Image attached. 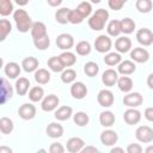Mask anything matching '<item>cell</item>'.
Masks as SVG:
<instances>
[{
	"mask_svg": "<svg viewBox=\"0 0 153 153\" xmlns=\"http://www.w3.org/2000/svg\"><path fill=\"white\" fill-rule=\"evenodd\" d=\"M29 86H30V81L26 78H19L16 81V90H17L18 94H20V96H24L27 92Z\"/></svg>",
	"mask_w": 153,
	"mask_h": 153,
	"instance_id": "21",
	"label": "cell"
},
{
	"mask_svg": "<svg viewBox=\"0 0 153 153\" xmlns=\"http://www.w3.org/2000/svg\"><path fill=\"white\" fill-rule=\"evenodd\" d=\"M135 29V23L130 18H124L121 20V31L124 33H130Z\"/></svg>",
	"mask_w": 153,
	"mask_h": 153,
	"instance_id": "32",
	"label": "cell"
},
{
	"mask_svg": "<svg viewBox=\"0 0 153 153\" xmlns=\"http://www.w3.org/2000/svg\"><path fill=\"white\" fill-rule=\"evenodd\" d=\"M18 114H19V116H20L23 120H31V118H33L35 115H36V108H35V105H32V104L25 103V104H23V105L19 108Z\"/></svg>",
	"mask_w": 153,
	"mask_h": 153,
	"instance_id": "5",
	"label": "cell"
},
{
	"mask_svg": "<svg viewBox=\"0 0 153 153\" xmlns=\"http://www.w3.org/2000/svg\"><path fill=\"white\" fill-rule=\"evenodd\" d=\"M48 2H49L50 5H53V6H56V5H60V4H61V1H60V0H57V1H50V0H49Z\"/></svg>",
	"mask_w": 153,
	"mask_h": 153,
	"instance_id": "56",
	"label": "cell"
},
{
	"mask_svg": "<svg viewBox=\"0 0 153 153\" xmlns=\"http://www.w3.org/2000/svg\"><path fill=\"white\" fill-rule=\"evenodd\" d=\"M123 117H124V121L128 124H136L140 121V118H141V114L136 109H128L124 112V116Z\"/></svg>",
	"mask_w": 153,
	"mask_h": 153,
	"instance_id": "15",
	"label": "cell"
},
{
	"mask_svg": "<svg viewBox=\"0 0 153 153\" xmlns=\"http://www.w3.org/2000/svg\"><path fill=\"white\" fill-rule=\"evenodd\" d=\"M108 32L111 36H117L121 32V22H118V20H111L108 24Z\"/></svg>",
	"mask_w": 153,
	"mask_h": 153,
	"instance_id": "34",
	"label": "cell"
},
{
	"mask_svg": "<svg viewBox=\"0 0 153 153\" xmlns=\"http://www.w3.org/2000/svg\"><path fill=\"white\" fill-rule=\"evenodd\" d=\"M29 98L32 102H39L43 98V88L39 86H35L29 92Z\"/></svg>",
	"mask_w": 153,
	"mask_h": 153,
	"instance_id": "33",
	"label": "cell"
},
{
	"mask_svg": "<svg viewBox=\"0 0 153 153\" xmlns=\"http://www.w3.org/2000/svg\"><path fill=\"white\" fill-rule=\"evenodd\" d=\"M97 100L102 106H110L114 103V94L109 90H102L97 96Z\"/></svg>",
	"mask_w": 153,
	"mask_h": 153,
	"instance_id": "6",
	"label": "cell"
},
{
	"mask_svg": "<svg viewBox=\"0 0 153 153\" xmlns=\"http://www.w3.org/2000/svg\"><path fill=\"white\" fill-rule=\"evenodd\" d=\"M115 47L120 53H127L131 48V41L128 37H120L116 41Z\"/></svg>",
	"mask_w": 153,
	"mask_h": 153,
	"instance_id": "18",
	"label": "cell"
},
{
	"mask_svg": "<svg viewBox=\"0 0 153 153\" xmlns=\"http://www.w3.org/2000/svg\"><path fill=\"white\" fill-rule=\"evenodd\" d=\"M75 49H76V53H78L79 55H87V54H90V51H91L90 43L86 42V41H81V42H79V43L76 44Z\"/></svg>",
	"mask_w": 153,
	"mask_h": 153,
	"instance_id": "36",
	"label": "cell"
},
{
	"mask_svg": "<svg viewBox=\"0 0 153 153\" xmlns=\"http://www.w3.org/2000/svg\"><path fill=\"white\" fill-rule=\"evenodd\" d=\"M59 57H60L61 62L63 63V66H67V67L74 65L75 63V60H76L75 59V55L73 53H71V51H63Z\"/></svg>",
	"mask_w": 153,
	"mask_h": 153,
	"instance_id": "27",
	"label": "cell"
},
{
	"mask_svg": "<svg viewBox=\"0 0 153 153\" xmlns=\"http://www.w3.org/2000/svg\"><path fill=\"white\" fill-rule=\"evenodd\" d=\"M145 153H153V145H152V146H148V147L145 149Z\"/></svg>",
	"mask_w": 153,
	"mask_h": 153,
	"instance_id": "55",
	"label": "cell"
},
{
	"mask_svg": "<svg viewBox=\"0 0 153 153\" xmlns=\"http://www.w3.org/2000/svg\"><path fill=\"white\" fill-rule=\"evenodd\" d=\"M36 153H47V151H45V149H43V148H42V149H39V151H37V152H36Z\"/></svg>",
	"mask_w": 153,
	"mask_h": 153,
	"instance_id": "57",
	"label": "cell"
},
{
	"mask_svg": "<svg viewBox=\"0 0 153 153\" xmlns=\"http://www.w3.org/2000/svg\"><path fill=\"white\" fill-rule=\"evenodd\" d=\"M82 19H84V17H82L76 10L71 11V16H69V22H71V23H73V24H79V23L82 22Z\"/></svg>",
	"mask_w": 153,
	"mask_h": 153,
	"instance_id": "46",
	"label": "cell"
},
{
	"mask_svg": "<svg viewBox=\"0 0 153 153\" xmlns=\"http://www.w3.org/2000/svg\"><path fill=\"white\" fill-rule=\"evenodd\" d=\"M136 8H137L140 12L147 13V12H149L151 8H152V1H151V0H137V1H136Z\"/></svg>",
	"mask_w": 153,
	"mask_h": 153,
	"instance_id": "37",
	"label": "cell"
},
{
	"mask_svg": "<svg viewBox=\"0 0 153 153\" xmlns=\"http://www.w3.org/2000/svg\"><path fill=\"white\" fill-rule=\"evenodd\" d=\"M118 136L114 130H105L100 135V140L105 146H112L116 143Z\"/></svg>",
	"mask_w": 153,
	"mask_h": 153,
	"instance_id": "17",
	"label": "cell"
},
{
	"mask_svg": "<svg viewBox=\"0 0 153 153\" xmlns=\"http://www.w3.org/2000/svg\"><path fill=\"white\" fill-rule=\"evenodd\" d=\"M102 81H103L106 86H112V85H115V82L118 81V75H117V73H116L114 69H106V71L103 73Z\"/></svg>",
	"mask_w": 153,
	"mask_h": 153,
	"instance_id": "16",
	"label": "cell"
},
{
	"mask_svg": "<svg viewBox=\"0 0 153 153\" xmlns=\"http://www.w3.org/2000/svg\"><path fill=\"white\" fill-rule=\"evenodd\" d=\"M84 71H85V73H86L88 76H94V75L98 73V71H99V67H98V65H97L96 62H92V61H90V62H87V63L85 65V68H84Z\"/></svg>",
	"mask_w": 153,
	"mask_h": 153,
	"instance_id": "38",
	"label": "cell"
},
{
	"mask_svg": "<svg viewBox=\"0 0 153 153\" xmlns=\"http://www.w3.org/2000/svg\"><path fill=\"white\" fill-rule=\"evenodd\" d=\"M147 84H148V86H149L151 88H153V73L148 75V78H147Z\"/></svg>",
	"mask_w": 153,
	"mask_h": 153,
	"instance_id": "53",
	"label": "cell"
},
{
	"mask_svg": "<svg viewBox=\"0 0 153 153\" xmlns=\"http://www.w3.org/2000/svg\"><path fill=\"white\" fill-rule=\"evenodd\" d=\"M123 103H124L127 106H130V108L139 106V105H141V103H142V96H141L140 93H137V92L128 93L127 96H124Z\"/></svg>",
	"mask_w": 153,
	"mask_h": 153,
	"instance_id": "8",
	"label": "cell"
},
{
	"mask_svg": "<svg viewBox=\"0 0 153 153\" xmlns=\"http://www.w3.org/2000/svg\"><path fill=\"white\" fill-rule=\"evenodd\" d=\"M123 5H124V1L123 0H110L109 1V6L112 10H120Z\"/></svg>",
	"mask_w": 153,
	"mask_h": 153,
	"instance_id": "49",
	"label": "cell"
},
{
	"mask_svg": "<svg viewBox=\"0 0 153 153\" xmlns=\"http://www.w3.org/2000/svg\"><path fill=\"white\" fill-rule=\"evenodd\" d=\"M71 115H72V108L71 106H61L55 112V117L60 121L68 120L71 117Z\"/></svg>",
	"mask_w": 153,
	"mask_h": 153,
	"instance_id": "24",
	"label": "cell"
},
{
	"mask_svg": "<svg viewBox=\"0 0 153 153\" xmlns=\"http://www.w3.org/2000/svg\"><path fill=\"white\" fill-rule=\"evenodd\" d=\"M127 153H142V148L139 143H130L127 147Z\"/></svg>",
	"mask_w": 153,
	"mask_h": 153,
	"instance_id": "48",
	"label": "cell"
},
{
	"mask_svg": "<svg viewBox=\"0 0 153 153\" xmlns=\"http://www.w3.org/2000/svg\"><path fill=\"white\" fill-rule=\"evenodd\" d=\"M47 134L50 136V137H60L62 136L63 134V128L61 124L59 123H50L48 127H47Z\"/></svg>",
	"mask_w": 153,
	"mask_h": 153,
	"instance_id": "19",
	"label": "cell"
},
{
	"mask_svg": "<svg viewBox=\"0 0 153 153\" xmlns=\"http://www.w3.org/2000/svg\"><path fill=\"white\" fill-rule=\"evenodd\" d=\"M74 122H75L78 126H80V127L86 126L87 122H88V116H87L85 112L79 111V112H76V114L74 115Z\"/></svg>",
	"mask_w": 153,
	"mask_h": 153,
	"instance_id": "42",
	"label": "cell"
},
{
	"mask_svg": "<svg viewBox=\"0 0 153 153\" xmlns=\"http://www.w3.org/2000/svg\"><path fill=\"white\" fill-rule=\"evenodd\" d=\"M0 153H12V149L7 146H1L0 147Z\"/></svg>",
	"mask_w": 153,
	"mask_h": 153,
	"instance_id": "52",
	"label": "cell"
},
{
	"mask_svg": "<svg viewBox=\"0 0 153 153\" xmlns=\"http://www.w3.org/2000/svg\"><path fill=\"white\" fill-rule=\"evenodd\" d=\"M135 68L136 67L131 61H123L118 66V72L124 74V75H127V74H131L135 71Z\"/></svg>",
	"mask_w": 153,
	"mask_h": 153,
	"instance_id": "28",
	"label": "cell"
},
{
	"mask_svg": "<svg viewBox=\"0 0 153 153\" xmlns=\"http://www.w3.org/2000/svg\"><path fill=\"white\" fill-rule=\"evenodd\" d=\"M97 153H100V152H97Z\"/></svg>",
	"mask_w": 153,
	"mask_h": 153,
	"instance_id": "58",
	"label": "cell"
},
{
	"mask_svg": "<svg viewBox=\"0 0 153 153\" xmlns=\"http://www.w3.org/2000/svg\"><path fill=\"white\" fill-rule=\"evenodd\" d=\"M59 105V98L55 94L47 96L42 102V109L44 111H51Z\"/></svg>",
	"mask_w": 153,
	"mask_h": 153,
	"instance_id": "12",
	"label": "cell"
},
{
	"mask_svg": "<svg viewBox=\"0 0 153 153\" xmlns=\"http://www.w3.org/2000/svg\"><path fill=\"white\" fill-rule=\"evenodd\" d=\"M11 23L8 22V20H6V19H2L1 22H0V33H1V41H4L5 38H6V36L11 32Z\"/></svg>",
	"mask_w": 153,
	"mask_h": 153,
	"instance_id": "35",
	"label": "cell"
},
{
	"mask_svg": "<svg viewBox=\"0 0 153 153\" xmlns=\"http://www.w3.org/2000/svg\"><path fill=\"white\" fill-rule=\"evenodd\" d=\"M130 57L136 62H146L149 57L148 51L143 48H134L130 53Z\"/></svg>",
	"mask_w": 153,
	"mask_h": 153,
	"instance_id": "13",
	"label": "cell"
},
{
	"mask_svg": "<svg viewBox=\"0 0 153 153\" xmlns=\"http://www.w3.org/2000/svg\"><path fill=\"white\" fill-rule=\"evenodd\" d=\"M5 73L7 76L10 78H17L20 73V67L19 65H17L16 62H8L6 66H5Z\"/></svg>",
	"mask_w": 153,
	"mask_h": 153,
	"instance_id": "20",
	"label": "cell"
},
{
	"mask_svg": "<svg viewBox=\"0 0 153 153\" xmlns=\"http://www.w3.org/2000/svg\"><path fill=\"white\" fill-rule=\"evenodd\" d=\"M136 38L142 45H149L153 42V32L148 29H140L136 33Z\"/></svg>",
	"mask_w": 153,
	"mask_h": 153,
	"instance_id": "7",
	"label": "cell"
},
{
	"mask_svg": "<svg viewBox=\"0 0 153 153\" xmlns=\"http://www.w3.org/2000/svg\"><path fill=\"white\" fill-rule=\"evenodd\" d=\"M49 153H65V148H63V146L61 143L54 142L49 147Z\"/></svg>",
	"mask_w": 153,
	"mask_h": 153,
	"instance_id": "47",
	"label": "cell"
},
{
	"mask_svg": "<svg viewBox=\"0 0 153 153\" xmlns=\"http://www.w3.org/2000/svg\"><path fill=\"white\" fill-rule=\"evenodd\" d=\"M75 76H76V74H75V71H73V69H67V71L62 72V74H61V79L66 84L72 82L75 79Z\"/></svg>",
	"mask_w": 153,
	"mask_h": 153,
	"instance_id": "45",
	"label": "cell"
},
{
	"mask_svg": "<svg viewBox=\"0 0 153 153\" xmlns=\"http://www.w3.org/2000/svg\"><path fill=\"white\" fill-rule=\"evenodd\" d=\"M71 93H72V96H73L74 98L81 99V98H84V97L86 96V93H87V87H86L85 84H82L81 81H76V82H74V84L72 85V87H71Z\"/></svg>",
	"mask_w": 153,
	"mask_h": 153,
	"instance_id": "9",
	"label": "cell"
},
{
	"mask_svg": "<svg viewBox=\"0 0 153 153\" xmlns=\"http://www.w3.org/2000/svg\"><path fill=\"white\" fill-rule=\"evenodd\" d=\"M13 10V5L10 0H1L0 1V13L2 16H7L12 12Z\"/></svg>",
	"mask_w": 153,
	"mask_h": 153,
	"instance_id": "39",
	"label": "cell"
},
{
	"mask_svg": "<svg viewBox=\"0 0 153 153\" xmlns=\"http://www.w3.org/2000/svg\"><path fill=\"white\" fill-rule=\"evenodd\" d=\"M84 147V140L80 137H71L67 141V149L69 153H76Z\"/></svg>",
	"mask_w": 153,
	"mask_h": 153,
	"instance_id": "14",
	"label": "cell"
},
{
	"mask_svg": "<svg viewBox=\"0 0 153 153\" xmlns=\"http://www.w3.org/2000/svg\"><path fill=\"white\" fill-rule=\"evenodd\" d=\"M99 121L102 123V126L104 127H110L114 124L115 122V116L111 111H103L99 116Z\"/></svg>",
	"mask_w": 153,
	"mask_h": 153,
	"instance_id": "22",
	"label": "cell"
},
{
	"mask_svg": "<svg viewBox=\"0 0 153 153\" xmlns=\"http://www.w3.org/2000/svg\"><path fill=\"white\" fill-rule=\"evenodd\" d=\"M31 35L33 37V39H38L42 38L44 36H47V27L42 22H36L32 24L31 26Z\"/></svg>",
	"mask_w": 153,
	"mask_h": 153,
	"instance_id": "10",
	"label": "cell"
},
{
	"mask_svg": "<svg viewBox=\"0 0 153 153\" xmlns=\"http://www.w3.org/2000/svg\"><path fill=\"white\" fill-rule=\"evenodd\" d=\"M110 153H124V151H123V148H121V147H115V148H112V149L110 151Z\"/></svg>",
	"mask_w": 153,
	"mask_h": 153,
	"instance_id": "54",
	"label": "cell"
},
{
	"mask_svg": "<svg viewBox=\"0 0 153 153\" xmlns=\"http://www.w3.org/2000/svg\"><path fill=\"white\" fill-rule=\"evenodd\" d=\"M135 136L141 142H151L153 141V129L148 126H140L135 131Z\"/></svg>",
	"mask_w": 153,
	"mask_h": 153,
	"instance_id": "3",
	"label": "cell"
},
{
	"mask_svg": "<svg viewBox=\"0 0 153 153\" xmlns=\"http://www.w3.org/2000/svg\"><path fill=\"white\" fill-rule=\"evenodd\" d=\"M108 18H109L108 11H105V10H103V8H99V10H97V11L94 12V14L88 19V25H90L91 29L99 31V30H102V29L104 27L105 22L108 20Z\"/></svg>",
	"mask_w": 153,
	"mask_h": 153,
	"instance_id": "2",
	"label": "cell"
},
{
	"mask_svg": "<svg viewBox=\"0 0 153 153\" xmlns=\"http://www.w3.org/2000/svg\"><path fill=\"white\" fill-rule=\"evenodd\" d=\"M13 18L16 20V24H17V27L20 32H26L29 29H31L32 24H31V18L29 17V14L26 13L25 10H17L13 14Z\"/></svg>",
	"mask_w": 153,
	"mask_h": 153,
	"instance_id": "1",
	"label": "cell"
},
{
	"mask_svg": "<svg viewBox=\"0 0 153 153\" xmlns=\"http://www.w3.org/2000/svg\"><path fill=\"white\" fill-rule=\"evenodd\" d=\"M117 85H118V87H120L121 91H123V92H129V91L131 90V87H133V81H131V79L128 78V76H122V78L118 79Z\"/></svg>",
	"mask_w": 153,
	"mask_h": 153,
	"instance_id": "30",
	"label": "cell"
},
{
	"mask_svg": "<svg viewBox=\"0 0 153 153\" xmlns=\"http://www.w3.org/2000/svg\"><path fill=\"white\" fill-rule=\"evenodd\" d=\"M145 117H146L148 121L153 122V108H147V109L145 110Z\"/></svg>",
	"mask_w": 153,
	"mask_h": 153,
	"instance_id": "50",
	"label": "cell"
},
{
	"mask_svg": "<svg viewBox=\"0 0 153 153\" xmlns=\"http://www.w3.org/2000/svg\"><path fill=\"white\" fill-rule=\"evenodd\" d=\"M33 43H35V45H36L37 49L44 50V49H47V48L49 47L50 41H49V37H48V36H44V37H42V38L33 39Z\"/></svg>",
	"mask_w": 153,
	"mask_h": 153,
	"instance_id": "44",
	"label": "cell"
},
{
	"mask_svg": "<svg viewBox=\"0 0 153 153\" xmlns=\"http://www.w3.org/2000/svg\"><path fill=\"white\" fill-rule=\"evenodd\" d=\"M1 82H2V86H1V88H2V103H5L6 98L12 97V87L7 84V81L5 79H2Z\"/></svg>",
	"mask_w": 153,
	"mask_h": 153,
	"instance_id": "43",
	"label": "cell"
},
{
	"mask_svg": "<svg viewBox=\"0 0 153 153\" xmlns=\"http://www.w3.org/2000/svg\"><path fill=\"white\" fill-rule=\"evenodd\" d=\"M120 61H121V56L116 53H110L104 57V62L109 66H115V65L120 63Z\"/></svg>",
	"mask_w": 153,
	"mask_h": 153,
	"instance_id": "40",
	"label": "cell"
},
{
	"mask_svg": "<svg viewBox=\"0 0 153 153\" xmlns=\"http://www.w3.org/2000/svg\"><path fill=\"white\" fill-rule=\"evenodd\" d=\"M69 16H71V10H68V8H60L56 12L55 18H56V20L60 24H66V23L69 22Z\"/></svg>",
	"mask_w": 153,
	"mask_h": 153,
	"instance_id": "25",
	"label": "cell"
},
{
	"mask_svg": "<svg viewBox=\"0 0 153 153\" xmlns=\"http://www.w3.org/2000/svg\"><path fill=\"white\" fill-rule=\"evenodd\" d=\"M94 48L99 53L109 51V49L111 48V39L105 35H100L94 41Z\"/></svg>",
	"mask_w": 153,
	"mask_h": 153,
	"instance_id": "4",
	"label": "cell"
},
{
	"mask_svg": "<svg viewBox=\"0 0 153 153\" xmlns=\"http://www.w3.org/2000/svg\"><path fill=\"white\" fill-rule=\"evenodd\" d=\"M0 130L2 134H10L13 130V122L8 117H1L0 120Z\"/></svg>",
	"mask_w": 153,
	"mask_h": 153,
	"instance_id": "29",
	"label": "cell"
},
{
	"mask_svg": "<svg viewBox=\"0 0 153 153\" xmlns=\"http://www.w3.org/2000/svg\"><path fill=\"white\" fill-rule=\"evenodd\" d=\"M74 43V39L68 33H61L56 38V44L60 49H69Z\"/></svg>",
	"mask_w": 153,
	"mask_h": 153,
	"instance_id": "11",
	"label": "cell"
},
{
	"mask_svg": "<svg viewBox=\"0 0 153 153\" xmlns=\"http://www.w3.org/2000/svg\"><path fill=\"white\" fill-rule=\"evenodd\" d=\"M22 66H23V68H24L25 72H32V71H35V69L37 68L38 61H37L35 57L29 56V57H26V59L23 60Z\"/></svg>",
	"mask_w": 153,
	"mask_h": 153,
	"instance_id": "23",
	"label": "cell"
},
{
	"mask_svg": "<svg viewBox=\"0 0 153 153\" xmlns=\"http://www.w3.org/2000/svg\"><path fill=\"white\" fill-rule=\"evenodd\" d=\"M48 66H49L50 69L54 71V72H61V71L63 69V67H65L63 63L61 62L60 57H57V56L50 57V59L48 60Z\"/></svg>",
	"mask_w": 153,
	"mask_h": 153,
	"instance_id": "31",
	"label": "cell"
},
{
	"mask_svg": "<svg viewBox=\"0 0 153 153\" xmlns=\"http://www.w3.org/2000/svg\"><path fill=\"white\" fill-rule=\"evenodd\" d=\"M97 152H98L97 148L93 147V146H86L85 148H82L80 151V153H97Z\"/></svg>",
	"mask_w": 153,
	"mask_h": 153,
	"instance_id": "51",
	"label": "cell"
},
{
	"mask_svg": "<svg viewBox=\"0 0 153 153\" xmlns=\"http://www.w3.org/2000/svg\"><path fill=\"white\" fill-rule=\"evenodd\" d=\"M35 80L37 82H39V84H47L50 80V73L47 69L41 68V69L36 71V73H35Z\"/></svg>",
	"mask_w": 153,
	"mask_h": 153,
	"instance_id": "26",
	"label": "cell"
},
{
	"mask_svg": "<svg viewBox=\"0 0 153 153\" xmlns=\"http://www.w3.org/2000/svg\"><path fill=\"white\" fill-rule=\"evenodd\" d=\"M76 11L85 18V17H87L90 13H91V11H92V8H91V5H90V2H86V1H82V2H80L79 4V6H78V8H76Z\"/></svg>",
	"mask_w": 153,
	"mask_h": 153,
	"instance_id": "41",
	"label": "cell"
}]
</instances>
